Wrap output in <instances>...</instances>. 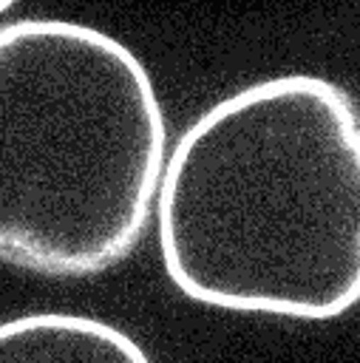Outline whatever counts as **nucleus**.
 I'll use <instances>...</instances> for the list:
<instances>
[{"label": "nucleus", "instance_id": "2", "mask_svg": "<svg viewBox=\"0 0 360 363\" xmlns=\"http://www.w3.org/2000/svg\"><path fill=\"white\" fill-rule=\"evenodd\" d=\"M167 162L145 62L57 17L0 26V261L96 275L139 244Z\"/></svg>", "mask_w": 360, "mask_h": 363}, {"label": "nucleus", "instance_id": "4", "mask_svg": "<svg viewBox=\"0 0 360 363\" xmlns=\"http://www.w3.org/2000/svg\"><path fill=\"white\" fill-rule=\"evenodd\" d=\"M14 3H17V0H0V14H6V11L14 6Z\"/></svg>", "mask_w": 360, "mask_h": 363}, {"label": "nucleus", "instance_id": "3", "mask_svg": "<svg viewBox=\"0 0 360 363\" xmlns=\"http://www.w3.org/2000/svg\"><path fill=\"white\" fill-rule=\"evenodd\" d=\"M0 363H150L119 326L77 312H28L0 320Z\"/></svg>", "mask_w": 360, "mask_h": 363}, {"label": "nucleus", "instance_id": "1", "mask_svg": "<svg viewBox=\"0 0 360 363\" xmlns=\"http://www.w3.org/2000/svg\"><path fill=\"white\" fill-rule=\"evenodd\" d=\"M167 281L244 315L329 320L360 301V108L332 79L281 74L201 111L156 193Z\"/></svg>", "mask_w": 360, "mask_h": 363}]
</instances>
